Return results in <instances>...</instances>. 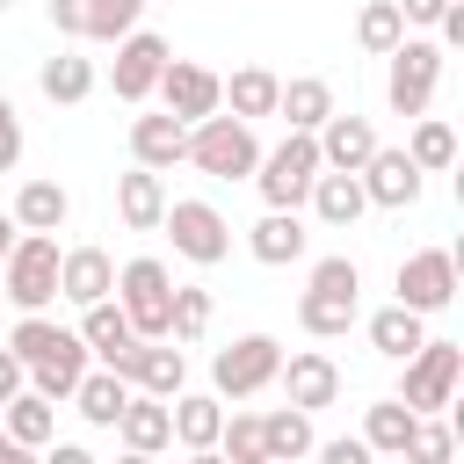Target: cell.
<instances>
[{
    "label": "cell",
    "instance_id": "obj_1",
    "mask_svg": "<svg viewBox=\"0 0 464 464\" xmlns=\"http://www.w3.org/2000/svg\"><path fill=\"white\" fill-rule=\"evenodd\" d=\"M442 44L435 36H420V29H406L392 51H384V109L392 116H428L435 109V87H442Z\"/></svg>",
    "mask_w": 464,
    "mask_h": 464
},
{
    "label": "cell",
    "instance_id": "obj_2",
    "mask_svg": "<svg viewBox=\"0 0 464 464\" xmlns=\"http://www.w3.org/2000/svg\"><path fill=\"white\" fill-rule=\"evenodd\" d=\"M254 160H261V138H254L246 116L210 109V116L188 123V167H196V174H210V181H246Z\"/></svg>",
    "mask_w": 464,
    "mask_h": 464
},
{
    "label": "cell",
    "instance_id": "obj_3",
    "mask_svg": "<svg viewBox=\"0 0 464 464\" xmlns=\"http://www.w3.org/2000/svg\"><path fill=\"white\" fill-rule=\"evenodd\" d=\"M0 297L14 312H51L58 304V232H14L0 261Z\"/></svg>",
    "mask_w": 464,
    "mask_h": 464
},
{
    "label": "cell",
    "instance_id": "obj_4",
    "mask_svg": "<svg viewBox=\"0 0 464 464\" xmlns=\"http://www.w3.org/2000/svg\"><path fill=\"white\" fill-rule=\"evenodd\" d=\"M312 174H319V138L312 130H283V145H268L261 160H254V188H261V203L268 210H304V196H312Z\"/></svg>",
    "mask_w": 464,
    "mask_h": 464
},
{
    "label": "cell",
    "instance_id": "obj_5",
    "mask_svg": "<svg viewBox=\"0 0 464 464\" xmlns=\"http://www.w3.org/2000/svg\"><path fill=\"white\" fill-rule=\"evenodd\" d=\"M399 370H406V377H399V399H406L413 413H450V406H457V384H464V348L428 334Z\"/></svg>",
    "mask_w": 464,
    "mask_h": 464
},
{
    "label": "cell",
    "instance_id": "obj_6",
    "mask_svg": "<svg viewBox=\"0 0 464 464\" xmlns=\"http://www.w3.org/2000/svg\"><path fill=\"white\" fill-rule=\"evenodd\" d=\"M160 232H167V239H174V254H181V261H196V268H218V261L232 254V225H225V210H218V203H203V196H167Z\"/></svg>",
    "mask_w": 464,
    "mask_h": 464
},
{
    "label": "cell",
    "instance_id": "obj_7",
    "mask_svg": "<svg viewBox=\"0 0 464 464\" xmlns=\"http://www.w3.org/2000/svg\"><path fill=\"white\" fill-rule=\"evenodd\" d=\"M116 304L130 312L138 341H160V334H167V312H174V276H167V261L130 254V261L116 268Z\"/></svg>",
    "mask_w": 464,
    "mask_h": 464
},
{
    "label": "cell",
    "instance_id": "obj_8",
    "mask_svg": "<svg viewBox=\"0 0 464 464\" xmlns=\"http://www.w3.org/2000/svg\"><path fill=\"white\" fill-rule=\"evenodd\" d=\"M276 362H283V341H276V334H239L232 348H218L210 392H218V399H254V392L276 384Z\"/></svg>",
    "mask_w": 464,
    "mask_h": 464
},
{
    "label": "cell",
    "instance_id": "obj_9",
    "mask_svg": "<svg viewBox=\"0 0 464 464\" xmlns=\"http://www.w3.org/2000/svg\"><path fill=\"white\" fill-rule=\"evenodd\" d=\"M392 290H399V304H413L420 319L450 312V304H457V254H450V246H413V254L399 261Z\"/></svg>",
    "mask_w": 464,
    "mask_h": 464
},
{
    "label": "cell",
    "instance_id": "obj_10",
    "mask_svg": "<svg viewBox=\"0 0 464 464\" xmlns=\"http://www.w3.org/2000/svg\"><path fill=\"white\" fill-rule=\"evenodd\" d=\"M355 181H362L370 210H413V203H420V188H428V174L406 160V145H377V152L355 167Z\"/></svg>",
    "mask_w": 464,
    "mask_h": 464
},
{
    "label": "cell",
    "instance_id": "obj_11",
    "mask_svg": "<svg viewBox=\"0 0 464 464\" xmlns=\"http://www.w3.org/2000/svg\"><path fill=\"white\" fill-rule=\"evenodd\" d=\"M174 51H167V36H152V29H130V36H116V65H109V87H116V102H152V87H160V65H167Z\"/></svg>",
    "mask_w": 464,
    "mask_h": 464
},
{
    "label": "cell",
    "instance_id": "obj_12",
    "mask_svg": "<svg viewBox=\"0 0 464 464\" xmlns=\"http://www.w3.org/2000/svg\"><path fill=\"white\" fill-rule=\"evenodd\" d=\"M152 94H160V109H174L181 123H196V116L225 109V72H210V65H196V58H167Z\"/></svg>",
    "mask_w": 464,
    "mask_h": 464
},
{
    "label": "cell",
    "instance_id": "obj_13",
    "mask_svg": "<svg viewBox=\"0 0 464 464\" xmlns=\"http://www.w3.org/2000/svg\"><path fill=\"white\" fill-rule=\"evenodd\" d=\"M116 370H123L138 392H152V399H174V392L188 384V348H181V341H167V334H160V341H130Z\"/></svg>",
    "mask_w": 464,
    "mask_h": 464
},
{
    "label": "cell",
    "instance_id": "obj_14",
    "mask_svg": "<svg viewBox=\"0 0 464 464\" xmlns=\"http://www.w3.org/2000/svg\"><path fill=\"white\" fill-rule=\"evenodd\" d=\"M276 384H283V399H290V406L319 413V406H334V399H341V362H334V355H319V348H297V355H283V362H276Z\"/></svg>",
    "mask_w": 464,
    "mask_h": 464
},
{
    "label": "cell",
    "instance_id": "obj_15",
    "mask_svg": "<svg viewBox=\"0 0 464 464\" xmlns=\"http://www.w3.org/2000/svg\"><path fill=\"white\" fill-rule=\"evenodd\" d=\"M109 435H116L130 457H160V450H174V413H167V399H152V392L130 384V399H123V413H116Z\"/></svg>",
    "mask_w": 464,
    "mask_h": 464
},
{
    "label": "cell",
    "instance_id": "obj_16",
    "mask_svg": "<svg viewBox=\"0 0 464 464\" xmlns=\"http://www.w3.org/2000/svg\"><path fill=\"white\" fill-rule=\"evenodd\" d=\"M130 160L152 167V174L181 167V160H188V123H181L174 109H160V116H130Z\"/></svg>",
    "mask_w": 464,
    "mask_h": 464
},
{
    "label": "cell",
    "instance_id": "obj_17",
    "mask_svg": "<svg viewBox=\"0 0 464 464\" xmlns=\"http://www.w3.org/2000/svg\"><path fill=\"white\" fill-rule=\"evenodd\" d=\"M312 138H319V167H348V174L384 145V138H377V123H370V116H355V109H334Z\"/></svg>",
    "mask_w": 464,
    "mask_h": 464
},
{
    "label": "cell",
    "instance_id": "obj_18",
    "mask_svg": "<svg viewBox=\"0 0 464 464\" xmlns=\"http://www.w3.org/2000/svg\"><path fill=\"white\" fill-rule=\"evenodd\" d=\"M246 254H254L261 268H290V261L312 254V225H304L297 210H261V225L246 232Z\"/></svg>",
    "mask_w": 464,
    "mask_h": 464
},
{
    "label": "cell",
    "instance_id": "obj_19",
    "mask_svg": "<svg viewBox=\"0 0 464 464\" xmlns=\"http://www.w3.org/2000/svg\"><path fill=\"white\" fill-rule=\"evenodd\" d=\"M167 413H174V442H181L188 457H210V450H218V428H225V399H218V392H188V384H181V392L167 399Z\"/></svg>",
    "mask_w": 464,
    "mask_h": 464
},
{
    "label": "cell",
    "instance_id": "obj_20",
    "mask_svg": "<svg viewBox=\"0 0 464 464\" xmlns=\"http://www.w3.org/2000/svg\"><path fill=\"white\" fill-rule=\"evenodd\" d=\"M304 203H312V218H319L326 232H348V225H355V218L370 210V196H362V181H355L348 167H319V174H312V196H304Z\"/></svg>",
    "mask_w": 464,
    "mask_h": 464
},
{
    "label": "cell",
    "instance_id": "obj_21",
    "mask_svg": "<svg viewBox=\"0 0 464 464\" xmlns=\"http://www.w3.org/2000/svg\"><path fill=\"white\" fill-rule=\"evenodd\" d=\"M116 290V261L102 246H58V297L65 304H94Z\"/></svg>",
    "mask_w": 464,
    "mask_h": 464
},
{
    "label": "cell",
    "instance_id": "obj_22",
    "mask_svg": "<svg viewBox=\"0 0 464 464\" xmlns=\"http://www.w3.org/2000/svg\"><path fill=\"white\" fill-rule=\"evenodd\" d=\"M80 341H87V355H94V362H109V370L123 362V348L138 341V326H130V312L116 304V290H109V297H94V304H80Z\"/></svg>",
    "mask_w": 464,
    "mask_h": 464
},
{
    "label": "cell",
    "instance_id": "obj_23",
    "mask_svg": "<svg viewBox=\"0 0 464 464\" xmlns=\"http://www.w3.org/2000/svg\"><path fill=\"white\" fill-rule=\"evenodd\" d=\"M116 218H123V232H160V218H167V181L130 160V174H116Z\"/></svg>",
    "mask_w": 464,
    "mask_h": 464
},
{
    "label": "cell",
    "instance_id": "obj_24",
    "mask_svg": "<svg viewBox=\"0 0 464 464\" xmlns=\"http://www.w3.org/2000/svg\"><path fill=\"white\" fill-rule=\"evenodd\" d=\"M334 109H341V102H334V80H326V72H297V80L276 87V116H283L290 130H319Z\"/></svg>",
    "mask_w": 464,
    "mask_h": 464
},
{
    "label": "cell",
    "instance_id": "obj_25",
    "mask_svg": "<svg viewBox=\"0 0 464 464\" xmlns=\"http://www.w3.org/2000/svg\"><path fill=\"white\" fill-rule=\"evenodd\" d=\"M22 232H58L65 218H72V196H65V181H51V174H29L22 188H14V210H7Z\"/></svg>",
    "mask_w": 464,
    "mask_h": 464
},
{
    "label": "cell",
    "instance_id": "obj_26",
    "mask_svg": "<svg viewBox=\"0 0 464 464\" xmlns=\"http://www.w3.org/2000/svg\"><path fill=\"white\" fill-rule=\"evenodd\" d=\"M362 334H370V348H377L384 362H406V355L428 341V319H420L413 304H399V297H392L384 312H370V319H362Z\"/></svg>",
    "mask_w": 464,
    "mask_h": 464
},
{
    "label": "cell",
    "instance_id": "obj_27",
    "mask_svg": "<svg viewBox=\"0 0 464 464\" xmlns=\"http://www.w3.org/2000/svg\"><path fill=\"white\" fill-rule=\"evenodd\" d=\"M123 399H130V377L102 362V370H87V377L72 384V399H65V406H72V413H80L87 428H116V413H123Z\"/></svg>",
    "mask_w": 464,
    "mask_h": 464
},
{
    "label": "cell",
    "instance_id": "obj_28",
    "mask_svg": "<svg viewBox=\"0 0 464 464\" xmlns=\"http://www.w3.org/2000/svg\"><path fill=\"white\" fill-rule=\"evenodd\" d=\"M413 428H420V413H413L399 392H392V399H377V406L362 413V442H370V457H399V464H406Z\"/></svg>",
    "mask_w": 464,
    "mask_h": 464
},
{
    "label": "cell",
    "instance_id": "obj_29",
    "mask_svg": "<svg viewBox=\"0 0 464 464\" xmlns=\"http://www.w3.org/2000/svg\"><path fill=\"white\" fill-rule=\"evenodd\" d=\"M0 428H7L22 450H51V442H58V406H51L44 392L22 384L14 399H0Z\"/></svg>",
    "mask_w": 464,
    "mask_h": 464
},
{
    "label": "cell",
    "instance_id": "obj_30",
    "mask_svg": "<svg viewBox=\"0 0 464 464\" xmlns=\"http://www.w3.org/2000/svg\"><path fill=\"white\" fill-rule=\"evenodd\" d=\"M80 377H87V341H80V326H72V341H65V348H51L44 362H29V392H44L51 406H65Z\"/></svg>",
    "mask_w": 464,
    "mask_h": 464
},
{
    "label": "cell",
    "instance_id": "obj_31",
    "mask_svg": "<svg viewBox=\"0 0 464 464\" xmlns=\"http://www.w3.org/2000/svg\"><path fill=\"white\" fill-rule=\"evenodd\" d=\"M312 413L304 406H276L261 413V464H290V457H312Z\"/></svg>",
    "mask_w": 464,
    "mask_h": 464
},
{
    "label": "cell",
    "instance_id": "obj_32",
    "mask_svg": "<svg viewBox=\"0 0 464 464\" xmlns=\"http://www.w3.org/2000/svg\"><path fill=\"white\" fill-rule=\"evenodd\" d=\"M36 87H44V102L72 109V102H87V94H94V58L58 51V58H44V65H36Z\"/></svg>",
    "mask_w": 464,
    "mask_h": 464
},
{
    "label": "cell",
    "instance_id": "obj_33",
    "mask_svg": "<svg viewBox=\"0 0 464 464\" xmlns=\"http://www.w3.org/2000/svg\"><path fill=\"white\" fill-rule=\"evenodd\" d=\"M355 319H362V297H334V290H304L297 297V326L312 341H341Z\"/></svg>",
    "mask_w": 464,
    "mask_h": 464
},
{
    "label": "cell",
    "instance_id": "obj_34",
    "mask_svg": "<svg viewBox=\"0 0 464 464\" xmlns=\"http://www.w3.org/2000/svg\"><path fill=\"white\" fill-rule=\"evenodd\" d=\"M276 87H283V80H276L268 65H239V72L225 80V109L246 116V123H261V116H276Z\"/></svg>",
    "mask_w": 464,
    "mask_h": 464
},
{
    "label": "cell",
    "instance_id": "obj_35",
    "mask_svg": "<svg viewBox=\"0 0 464 464\" xmlns=\"http://www.w3.org/2000/svg\"><path fill=\"white\" fill-rule=\"evenodd\" d=\"M406 160H413L420 174H442V167H457V130H450L442 116H413V138H406Z\"/></svg>",
    "mask_w": 464,
    "mask_h": 464
},
{
    "label": "cell",
    "instance_id": "obj_36",
    "mask_svg": "<svg viewBox=\"0 0 464 464\" xmlns=\"http://www.w3.org/2000/svg\"><path fill=\"white\" fill-rule=\"evenodd\" d=\"M65 341H72V326H58L51 312H22V319L7 326V348L22 355V370H29V362H44V355H51V348H65Z\"/></svg>",
    "mask_w": 464,
    "mask_h": 464
},
{
    "label": "cell",
    "instance_id": "obj_37",
    "mask_svg": "<svg viewBox=\"0 0 464 464\" xmlns=\"http://www.w3.org/2000/svg\"><path fill=\"white\" fill-rule=\"evenodd\" d=\"M210 290H196V283H174V312H167V341H181V348H196L203 334H210Z\"/></svg>",
    "mask_w": 464,
    "mask_h": 464
},
{
    "label": "cell",
    "instance_id": "obj_38",
    "mask_svg": "<svg viewBox=\"0 0 464 464\" xmlns=\"http://www.w3.org/2000/svg\"><path fill=\"white\" fill-rule=\"evenodd\" d=\"M399 36H406V14H399V0H362V14H355V44H362L370 58H384Z\"/></svg>",
    "mask_w": 464,
    "mask_h": 464
},
{
    "label": "cell",
    "instance_id": "obj_39",
    "mask_svg": "<svg viewBox=\"0 0 464 464\" xmlns=\"http://www.w3.org/2000/svg\"><path fill=\"white\" fill-rule=\"evenodd\" d=\"M152 0H87V22H80V36L87 44H116V36H130L138 29V14H145Z\"/></svg>",
    "mask_w": 464,
    "mask_h": 464
},
{
    "label": "cell",
    "instance_id": "obj_40",
    "mask_svg": "<svg viewBox=\"0 0 464 464\" xmlns=\"http://www.w3.org/2000/svg\"><path fill=\"white\" fill-rule=\"evenodd\" d=\"M304 290H334V297H362V268H355L348 254H319V261H312V276H304Z\"/></svg>",
    "mask_w": 464,
    "mask_h": 464
},
{
    "label": "cell",
    "instance_id": "obj_41",
    "mask_svg": "<svg viewBox=\"0 0 464 464\" xmlns=\"http://www.w3.org/2000/svg\"><path fill=\"white\" fill-rule=\"evenodd\" d=\"M218 457H232V464H261V413H232V420L218 428Z\"/></svg>",
    "mask_w": 464,
    "mask_h": 464
},
{
    "label": "cell",
    "instance_id": "obj_42",
    "mask_svg": "<svg viewBox=\"0 0 464 464\" xmlns=\"http://www.w3.org/2000/svg\"><path fill=\"white\" fill-rule=\"evenodd\" d=\"M413 464H442V457H457V428H442V420H428L420 413V428H413V450H406Z\"/></svg>",
    "mask_w": 464,
    "mask_h": 464
},
{
    "label": "cell",
    "instance_id": "obj_43",
    "mask_svg": "<svg viewBox=\"0 0 464 464\" xmlns=\"http://www.w3.org/2000/svg\"><path fill=\"white\" fill-rule=\"evenodd\" d=\"M22 167V109L0 94V174H14Z\"/></svg>",
    "mask_w": 464,
    "mask_h": 464
},
{
    "label": "cell",
    "instance_id": "obj_44",
    "mask_svg": "<svg viewBox=\"0 0 464 464\" xmlns=\"http://www.w3.org/2000/svg\"><path fill=\"white\" fill-rule=\"evenodd\" d=\"M326 464H370V442L362 435H334V442H312Z\"/></svg>",
    "mask_w": 464,
    "mask_h": 464
},
{
    "label": "cell",
    "instance_id": "obj_45",
    "mask_svg": "<svg viewBox=\"0 0 464 464\" xmlns=\"http://www.w3.org/2000/svg\"><path fill=\"white\" fill-rule=\"evenodd\" d=\"M80 22H87V0H51V29L58 36H80Z\"/></svg>",
    "mask_w": 464,
    "mask_h": 464
},
{
    "label": "cell",
    "instance_id": "obj_46",
    "mask_svg": "<svg viewBox=\"0 0 464 464\" xmlns=\"http://www.w3.org/2000/svg\"><path fill=\"white\" fill-rule=\"evenodd\" d=\"M442 7H450V0H399L406 29H435V22H442Z\"/></svg>",
    "mask_w": 464,
    "mask_h": 464
},
{
    "label": "cell",
    "instance_id": "obj_47",
    "mask_svg": "<svg viewBox=\"0 0 464 464\" xmlns=\"http://www.w3.org/2000/svg\"><path fill=\"white\" fill-rule=\"evenodd\" d=\"M22 384H29V370H22V355H14V348H0V399H14Z\"/></svg>",
    "mask_w": 464,
    "mask_h": 464
},
{
    "label": "cell",
    "instance_id": "obj_48",
    "mask_svg": "<svg viewBox=\"0 0 464 464\" xmlns=\"http://www.w3.org/2000/svg\"><path fill=\"white\" fill-rule=\"evenodd\" d=\"M22 457H29V450H22V442H14L7 428H0V464H22Z\"/></svg>",
    "mask_w": 464,
    "mask_h": 464
},
{
    "label": "cell",
    "instance_id": "obj_49",
    "mask_svg": "<svg viewBox=\"0 0 464 464\" xmlns=\"http://www.w3.org/2000/svg\"><path fill=\"white\" fill-rule=\"evenodd\" d=\"M14 232H22V225H14V218H0V261H7V246H14Z\"/></svg>",
    "mask_w": 464,
    "mask_h": 464
},
{
    "label": "cell",
    "instance_id": "obj_50",
    "mask_svg": "<svg viewBox=\"0 0 464 464\" xmlns=\"http://www.w3.org/2000/svg\"><path fill=\"white\" fill-rule=\"evenodd\" d=\"M0 304H7V297H0Z\"/></svg>",
    "mask_w": 464,
    "mask_h": 464
},
{
    "label": "cell",
    "instance_id": "obj_51",
    "mask_svg": "<svg viewBox=\"0 0 464 464\" xmlns=\"http://www.w3.org/2000/svg\"><path fill=\"white\" fill-rule=\"evenodd\" d=\"M0 7H7V0H0Z\"/></svg>",
    "mask_w": 464,
    "mask_h": 464
}]
</instances>
